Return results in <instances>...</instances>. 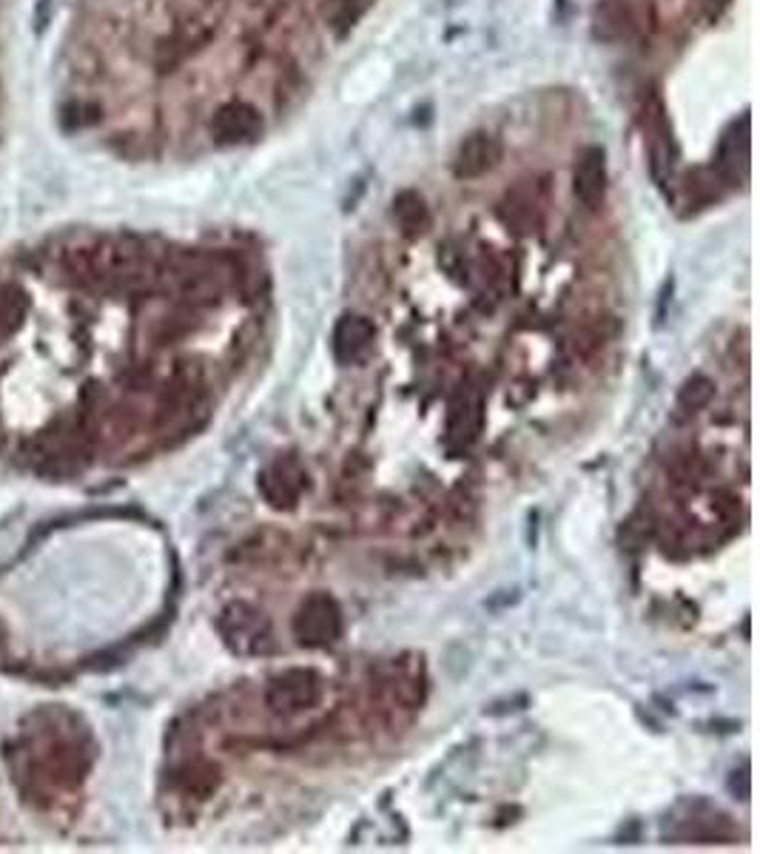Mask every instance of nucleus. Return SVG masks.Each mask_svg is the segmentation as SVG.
<instances>
[{"label":"nucleus","instance_id":"f257e3e1","mask_svg":"<svg viewBox=\"0 0 760 854\" xmlns=\"http://www.w3.org/2000/svg\"><path fill=\"white\" fill-rule=\"evenodd\" d=\"M37 781L60 786V790H74L83 783L88 772V752L86 746L74 738H58L51 740L44 749V755L35 760Z\"/></svg>","mask_w":760,"mask_h":854},{"label":"nucleus","instance_id":"f03ea898","mask_svg":"<svg viewBox=\"0 0 760 854\" xmlns=\"http://www.w3.org/2000/svg\"><path fill=\"white\" fill-rule=\"evenodd\" d=\"M219 630L225 636V644L234 652L242 655H253V652H265L271 647V627L262 618V613L246 607V604H234L223 613Z\"/></svg>","mask_w":760,"mask_h":854},{"label":"nucleus","instance_id":"7ed1b4c3","mask_svg":"<svg viewBox=\"0 0 760 854\" xmlns=\"http://www.w3.org/2000/svg\"><path fill=\"white\" fill-rule=\"evenodd\" d=\"M294 632L302 644L308 647H325L336 641L342 632V618L336 604L328 595H313L299 607L297 621H294Z\"/></svg>","mask_w":760,"mask_h":854},{"label":"nucleus","instance_id":"20e7f679","mask_svg":"<svg viewBox=\"0 0 760 854\" xmlns=\"http://www.w3.org/2000/svg\"><path fill=\"white\" fill-rule=\"evenodd\" d=\"M749 115H740L724 129L715 149V175L726 182L749 177Z\"/></svg>","mask_w":760,"mask_h":854},{"label":"nucleus","instance_id":"39448f33","mask_svg":"<svg viewBox=\"0 0 760 854\" xmlns=\"http://www.w3.org/2000/svg\"><path fill=\"white\" fill-rule=\"evenodd\" d=\"M211 134L219 145H246L262 134V115L251 103L231 100L219 106L211 120Z\"/></svg>","mask_w":760,"mask_h":854},{"label":"nucleus","instance_id":"423d86ee","mask_svg":"<svg viewBox=\"0 0 760 854\" xmlns=\"http://www.w3.org/2000/svg\"><path fill=\"white\" fill-rule=\"evenodd\" d=\"M499 159V140L487 134V131H471V134L459 143L456 154H453V175H456L459 180H478V177H485L487 171H492Z\"/></svg>","mask_w":760,"mask_h":854},{"label":"nucleus","instance_id":"0eeeda50","mask_svg":"<svg viewBox=\"0 0 760 854\" xmlns=\"http://www.w3.org/2000/svg\"><path fill=\"white\" fill-rule=\"evenodd\" d=\"M572 191L586 209H598L607 194V154L598 145H586L572 168Z\"/></svg>","mask_w":760,"mask_h":854},{"label":"nucleus","instance_id":"6e6552de","mask_svg":"<svg viewBox=\"0 0 760 854\" xmlns=\"http://www.w3.org/2000/svg\"><path fill=\"white\" fill-rule=\"evenodd\" d=\"M319 687L313 673H288L283 678L274 680V687L269 692V703L274 712H299L305 710L308 703L317 701Z\"/></svg>","mask_w":760,"mask_h":854},{"label":"nucleus","instance_id":"1a4fd4ad","mask_svg":"<svg viewBox=\"0 0 760 854\" xmlns=\"http://www.w3.org/2000/svg\"><path fill=\"white\" fill-rule=\"evenodd\" d=\"M593 32L604 44H618L636 32L630 0H598L593 9Z\"/></svg>","mask_w":760,"mask_h":854},{"label":"nucleus","instance_id":"9d476101","mask_svg":"<svg viewBox=\"0 0 760 854\" xmlns=\"http://www.w3.org/2000/svg\"><path fill=\"white\" fill-rule=\"evenodd\" d=\"M29 317V294L15 283H0V340L15 336Z\"/></svg>","mask_w":760,"mask_h":854},{"label":"nucleus","instance_id":"9b49d317","mask_svg":"<svg viewBox=\"0 0 760 854\" xmlns=\"http://www.w3.org/2000/svg\"><path fill=\"white\" fill-rule=\"evenodd\" d=\"M393 217H396L399 228L407 234V237H419L430 223L428 205H425V197L419 191H399L396 200H393Z\"/></svg>","mask_w":760,"mask_h":854},{"label":"nucleus","instance_id":"f8f14e48","mask_svg":"<svg viewBox=\"0 0 760 854\" xmlns=\"http://www.w3.org/2000/svg\"><path fill=\"white\" fill-rule=\"evenodd\" d=\"M370 340H373V328L363 317H345L342 325L336 328V354L354 359L368 348Z\"/></svg>","mask_w":760,"mask_h":854},{"label":"nucleus","instance_id":"ddd939ff","mask_svg":"<svg viewBox=\"0 0 760 854\" xmlns=\"http://www.w3.org/2000/svg\"><path fill=\"white\" fill-rule=\"evenodd\" d=\"M97 120H100V106H97V103L72 100L63 109V126L69 131L88 129V126H95Z\"/></svg>","mask_w":760,"mask_h":854}]
</instances>
